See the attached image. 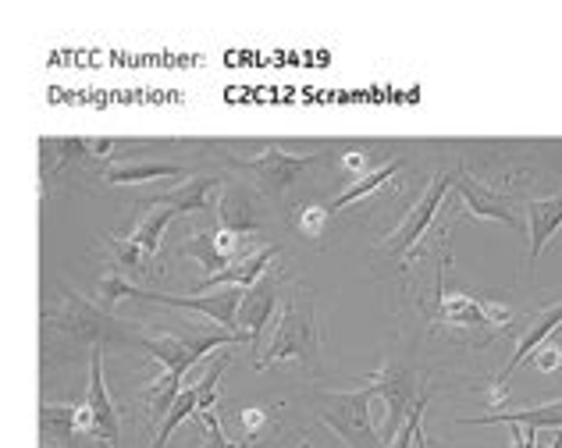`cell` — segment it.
Segmentation results:
<instances>
[{"instance_id":"cell-1","label":"cell","mask_w":562,"mask_h":448,"mask_svg":"<svg viewBox=\"0 0 562 448\" xmlns=\"http://www.w3.org/2000/svg\"><path fill=\"white\" fill-rule=\"evenodd\" d=\"M249 289H225V292H217V295H171V292H150V289H139V285H132L128 278L122 275H108L100 281V295L108 299V303H117V299H150V303H168V306H182V310H200L206 313L211 321L217 324H225V327H235V321H239V306H243V299H246Z\"/></svg>"},{"instance_id":"cell-2","label":"cell","mask_w":562,"mask_h":448,"mask_svg":"<svg viewBox=\"0 0 562 448\" xmlns=\"http://www.w3.org/2000/svg\"><path fill=\"white\" fill-rule=\"evenodd\" d=\"M378 395L374 384L360 388V392H342V395H324L321 402V424H328L338 438L349 448H384V438L371 424V399Z\"/></svg>"},{"instance_id":"cell-3","label":"cell","mask_w":562,"mask_h":448,"mask_svg":"<svg viewBox=\"0 0 562 448\" xmlns=\"http://www.w3.org/2000/svg\"><path fill=\"white\" fill-rule=\"evenodd\" d=\"M281 360H317V324H314V306L300 303V299H289L285 310H281V321L274 327V338L268 352L260 356L257 367L281 363Z\"/></svg>"},{"instance_id":"cell-4","label":"cell","mask_w":562,"mask_h":448,"mask_svg":"<svg viewBox=\"0 0 562 448\" xmlns=\"http://www.w3.org/2000/svg\"><path fill=\"white\" fill-rule=\"evenodd\" d=\"M132 341H139L143 349H150V356H157V360L168 367V378L182 384L186 370H189L192 363H200L211 349L228 346V341H246V338L225 332V335H206V338H196V341L171 338V335H154V338H150V335H136Z\"/></svg>"},{"instance_id":"cell-5","label":"cell","mask_w":562,"mask_h":448,"mask_svg":"<svg viewBox=\"0 0 562 448\" xmlns=\"http://www.w3.org/2000/svg\"><path fill=\"white\" fill-rule=\"evenodd\" d=\"M321 157L317 154H285L281 146H268L263 154L249 157V160H239V168H246L249 175L257 178L263 192H285L295 178L303 175V168H310V164H317Z\"/></svg>"},{"instance_id":"cell-6","label":"cell","mask_w":562,"mask_h":448,"mask_svg":"<svg viewBox=\"0 0 562 448\" xmlns=\"http://www.w3.org/2000/svg\"><path fill=\"white\" fill-rule=\"evenodd\" d=\"M65 310L54 313V324L65 327V332H71L76 338H93V341H108V338H136V332H125L122 324H117L114 317H108V313L93 310L86 299L65 292Z\"/></svg>"},{"instance_id":"cell-7","label":"cell","mask_w":562,"mask_h":448,"mask_svg":"<svg viewBox=\"0 0 562 448\" xmlns=\"http://www.w3.org/2000/svg\"><path fill=\"white\" fill-rule=\"evenodd\" d=\"M228 367V356H221V360L206 370V378L200 381V384H192V388H186V392L175 399V406H171V413L165 416V424H160V430H157V438H154V448H165L168 445V438H171V430L179 427L186 416H192V413H200V410H211L214 406V395H217V381H221V370Z\"/></svg>"},{"instance_id":"cell-8","label":"cell","mask_w":562,"mask_h":448,"mask_svg":"<svg viewBox=\"0 0 562 448\" xmlns=\"http://www.w3.org/2000/svg\"><path fill=\"white\" fill-rule=\"evenodd\" d=\"M456 182L452 175H435V182L427 186V192L420 197V203L413 206L409 211V217L398 224V232L389 238V253H406V249H413L417 246V238L431 228V221H435V214H438V206H441V200H446V189Z\"/></svg>"},{"instance_id":"cell-9","label":"cell","mask_w":562,"mask_h":448,"mask_svg":"<svg viewBox=\"0 0 562 448\" xmlns=\"http://www.w3.org/2000/svg\"><path fill=\"white\" fill-rule=\"evenodd\" d=\"M86 406H90V416H93V435L114 445L117 441V410L108 395V384H103L100 349H93V356H90V395H86Z\"/></svg>"},{"instance_id":"cell-10","label":"cell","mask_w":562,"mask_h":448,"mask_svg":"<svg viewBox=\"0 0 562 448\" xmlns=\"http://www.w3.org/2000/svg\"><path fill=\"white\" fill-rule=\"evenodd\" d=\"M456 189H460V197L467 200V206L473 211V217H487V221H502L509 224V228H516L520 224V217L513 214V206L506 197H498L495 189H487L484 182H477V178L470 175H456Z\"/></svg>"},{"instance_id":"cell-11","label":"cell","mask_w":562,"mask_h":448,"mask_svg":"<svg viewBox=\"0 0 562 448\" xmlns=\"http://www.w3.org/2000/svg\"><path fill=\"white\" fill-rule=\"evenodd\" d=\"M278 257V246H263L254 257L235 260L232 267H225L221 275H211L206 281H200V289H217V285H235V289H254L257 281L268 271V264Z\"/></svg>"},{"instance_id":"cell-12","label":"cell","mask_w":562,"mask_h":448,"mask_svg":"<svg viewBox=\"0 0 562 448\" xmlns=\"http://www.w3.org/2000/svg\"><path fill=\"white\" fill-rule=\"evenodd\" d=\"M555 327H562V303L559 306H552V310H544L541 317L530 324V332L520 338V346H516V352H513V360H509V367L502 370V378H498V392H506V381L513 378V370H520L530 356H535L541 346H544V338H549Z\"/></svg>"},{"instance_id":"cell-13","label":"cell","mask_w":562,"mask_h":448,"mask_svg":"<svg viewBox=\"0 0 562 448\" xmlns=\"http://www.w3.org/2000/svg\"><path fill=\"white\" fill-rule=\"evenodd\" d=\"M274 313V285H254L246 292L243 306H239V324H243V338H249V346H260L263 327L271 324Z\"/></svg>"},{"instance_id":"cell-14","label":"cell","mask_w":562,"mask_h":448,"mask_svg":"<svg viewBox=\"0 0 562 448\" xmlns=\"http://www.w3.org/2000/svg\"><path fill=\"white\" fill-rule=\"evenodd\" d=\"M441 317H446L449 324L484 327V324H506L509 310L484 306V303H477V299H470V295H449V299H441Z\"/></svg>"},{"instance_id":"cell-15","label":"cell","mask_w":562,"mask_h":448,"mask_svg":"<svg viewBox=\"0 0 562 448\" xmlns=\"http://www.w3.org/2000/svg\"><path fill=\"white\" fill-rule=\"evenodd\" d=\"M217 197H221L217 178H192L182 189H171L165 197H157V203H168L171 211H179V214H196V211H206Z\"/></svg>"},{"instance_id":"cell-16","label":"cell","mask_w":562,"mask_h":448,"mask_svg":"<svg viewBox=\"0 0 562 448\" xmlns=\"http://www.w3.org/2000/svg\"><path fill=\"white\" fill-rule=\"evenodd\" d=\"M530 217V260L541 257L549 238L562 228V200H535L527 206Z\"/></svg>"},{"instance_id":"cell-17","label":"cell","mask_w":562,"mask_h":448,"mask_svg":"<svg viewBox=\"0 0 562 448\" xmlns=\"http://www.w3.org/2000/svg\"><path fill=\"white\" fill-rule=\"evenodd\" d=\"M467 427L470 424H516V427H562V399L559 402H544V406H535V410H516V413H492V416H477V421H463Z\"/></svg>"},{"instance_id":"cell-18","label":"cell","mask_w":562,"mask_h":448,"mask_svg":"<svg viewBox=\"0 0 562 448\" xmlns=\"http://www.w3.org/2000/svg\"><path fill=\"white\" fill-rule=\"evenodd\" d=\"M175 217H179V211H171L168 203H154V211L139 221V228H136V232H132V243L143 246L146 253H150V257H157L160 235H165V228H168V224H171Z\"/></svg>"},{"instance_id":"cell-19","label":"cell","mask_w":562,"mask_h":448,"mask_svg":"<svg viewBox=\"0 0 562 448\" xmlns=\"http://www.w3.org/2000/svg\"><path fill=\"white\" fill-rule=\"evenodd\" d=\"M179 164H128V168H111L103 175V182L111 186H136V182H154V178H179Z\"/></svg>"},{"instance_id":"cell-20","label":"cell","mask_w":562,"mask_h":448,"mask_svg":"<svg viewBox=\"0 0 562 448\" xmlns=\"http://www.w3.org/2000/svg\"><path fill=\"white\" fill-rule=\"evenodd\" d=\"M398 168H403V160H392V164H384V168H378V171H371V175H363L357 186H349V189L342 192V197H338V200L328 206V214L346 211L349 203H357V200H363V197H371V192H378L384 182H392Z\"/></svg>"},{"instance_id":"cell-21","label":"cell","mask_w":562,"mask_h":448,"mask_svg":"<svg viewBox=\"0 0 562 448\" xmlns=\"http://www.w3.org/2000/svg\"><path fill=\"white\" fill-rule=\"evenodd\" d=\"M111 253H114V264L117 271H128V275H154L150 267V253L143 246H136L132 238H111Z\"/></svg>"},{"instance_id":"cell-22","label":"cell","mask_w":562,"mask_h":448,"mask_svg":"<svg viewBox=\"0 0 562 448\" xmlns=\"http://www.w3.org/2000/svg\"><path fill=\"white\" fill-rule=\"evenodd\" d=\"M186 253H189V257H196L211 275H221L225 267H232V260H228L225 253H221V246H217V232H206V235L189 238V243H186Z\"/></svg>"},{"instance_id":"cell-23","label":"cell","mask_w":562,"mask_h":448,"mask_svg":"<svg viewBox=\"0 0 562 448\" xmlns=\"http://www.w3.org/2000/svg\"><path fill=\"white\" fill-rule=\"evenodd\" d=\"M79 435V410L71 406H43V438H76Z\"/></svg>"},{"instance_id":"cell-24","label":"cell","mask_w":562,"mask_h":448,"mask_svg":"<svg viewBox=\"0 0 562 448\" xmlns=\"http://www.w3.org/2000/svg\"><path fill=\"white\" fill-rule=\"evenodd\" d=\"M424 410H427V399H417V406L409 410L406 424L398 427V435L392 438V448H409L413 441H417V430H420V421H424Z\"/></svg>"},{"instance_id":"cell-25","label":"cell","mask_w":562,"mask_h":448,"mask_svg":"<svg viewBox=\"0 0 562 448\" xmlns=\"http://www.w3.org/2000/svg\"><path fill=\"white\" fill-rule=\"evenodd\" d=\"M200 416V424L206 427V438H211V448H239V445H232L228 438H225V430H221V421L211 413V410H200L196 413Z\"/></svg>"},{"instance_id":"cell-26","label":"cell","mask_w":562,"mask_h":448,"mask_svg":"<svg viewBox=\"0 0 562 448\" xmlns=\"http://www.w3.org/2000/svg\"><path fill=\"white\" fill-rule=\"evenodd\" d=\"M324 221H328V206H310V211H303V217H300V228L306 235H321Z\"/></svg>"},{"instance_id":"cell-27","label":"cell","mask_w":562,"mask_h":448,"mask_svg":"<svg viewBox=\"0 0 562 448\" xmlns=\"http://www.w3.org/2000/svg\"><path fill=\"white\" fill-rule=\"evenodd\" d=\"M260 424H263V413H260V410H249V413H243V427L249 430V435H257Z\"/></svg>"},{"instance_id":"cell-28","label":"cell","mask_w":562,"mask_h":448,"mask_svg":"<svg viewBox=\"0 0 562 448\" xmlns=\"http://www.w3.org/2000/svg\"><path fill=\"white\" fill-rule=\"evenodd\" d=\"M559 360H562V356H559V349H549V352H544V356H541V360H538V363H541L544 370H552V367H555Z\"/></svg>"},{"instance_id":"cell-29","label":"cell","mask_w":562,"mask_h":448,"mask_svg":"<svg viewBox=\"0 0 562 448\" xmlns=\"http://www.w3.org/2000/svg\"><path fill=\"white\" fill-rule=\"evenodd\" d=\"M417 448H427V441H424V430H417Z\"/></svg>"},{"instance_id":"cell-30","label":"cell","mask_w":562,"mask_h":448,"mask_svg":"<svg viewBox=\"0 0 562 448\" xmlns=\"http://www.w3.org/2000/svg\"><path fill=\"white\" fill-rule=\"evenodd\" d=\"M552 448H562V435H559V441H555V445H552Z\"/></svg>"},{"instance_id":"cell-31","label":"cell","mask_w":562,"mask_h":448,"mask_svg":"<svg viewBox=\"0 0 562 448\" xmlns=\"http://www.w3.org/2000/svg\"><path fill=\"white\" fill-rule=\"evenodd\" d=\"M43 448H47V445H43Z\"/></svg>"},{"instance_id":"cell-32","label":"cell","mask_w":562,"mask_h":448,"mask_svg":"<svg viewBox=\"0 0 562 448\" xmlns=\"http://www.w3.org/2000/svg\"><path fill=\"white\" fill-rule=\"evenodd\" d=\"M206 448H211V445H206Z\"/></svg>"}]
</instances>
